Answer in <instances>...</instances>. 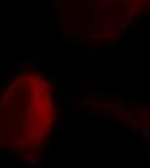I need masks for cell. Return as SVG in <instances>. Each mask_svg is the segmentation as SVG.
Here are the masks:
<instances>
[{"instance_id": "6da1fadb", "label": "cell", "mask_w": 150, "mask_h": 168, "mask_svg": "<svg viewBox=\"0 0 150 168\" xmlns=\"http://www.w3.org/2000/svg\"><path fill=\"white\" fill-rule=\"evenodd\" d=\"M48 131H49V128L44 127L40 119H35L29 124V131L26 132V136H31L35 140H44L48 136Z\"/></svg>"}, {"instance_id": "7a4b0ae2", "label": "cell", "mask_w": 150, "mask_h": 168, "mask_svg": "<svg viewBox=\"0 0 150 168\" xmlns=\"http://www.w3.org/2000/svg\"><path fill=\"white\" fill-rule=\"evenodd\" d=\"M67 97V81L66 80H58L57 83V92H56L53 100L57 101H66Z\"/></svg>"}, {"instance_id": "3957f363", "label": "cell", "mask_w": 150, "mask_h": 168, "mask_svg": "<svg viewBox=\"0 0 150 168\" xmlns=\"http://www.w3.org/2000/svg\"><path fill=\"white\" fill-rule=\"evenodd\" d=\"M43 98H44V91L40 85H33L31 87V96L30 100L33 104H42Z\"/></svg>"}, {"instance_id": "277c9868", "label": "cell", "mask_w": 150, "mask_h": 168, "mask_svg": "<svg viewBox=\"0 0 150 168\" xmlns=\"http://www.w3.org/2000/svg\"><path fill=\"white\" fill-rule=\"evenodd\" d=\"M79 27V21L76 18H67L65 17L62 20V28L66 30L67 32H76Z\"/></svg>"}, {"instance_id": "5b68a950", "label": "cell", "mask_w": 150, "mask_h": 168, "mask_svg": "<svg viewBox=\"0 0 150 168\" xmlns=\"http://www.w3.org/2000/svg\"><path fill=\"white\" fill-rule=\"evenodd\" d=\"M21 162H25L26 164L36 160L38 158H40V153H33V151H21L18 155Z\"/></svg>"}, {"instance_id": "8992f818", "label": "cell", "mask_w": 150, "mask_h": 168, "mask_svg": "<svg viewBox=\"0 0 150 168\" xmlns=\"http://www.w3.org/2000/svg\"><path fill=\"white\" fill-rule=\"evenodd\" d=\"M13 144H14V149H18V150H25V149H29L31 146L30 141H27L22 136H16L13 140Z\"/></svg>"}, {"instance_id": "52a82bcc", "label": "cell", "mask_w": 150, "mask_h": 168, "mask_svg": "<svg viewBox=\"0 0 150 168\" xmlns=\"http://www.w3.org/2000/svg\"><path fill=\"white\" fill-rule=\"evenodd\" d=\"M33 114L36 119H42V118L45 116L47 112V109H45V105H42V104H33Z\"/></svg>"}, {"instance_id": "ba28073f", "label": "cell", "mask_w": 150, "mask_h": 168, "mask_svg": "<svg viewBox=\"0 0 150 168\" xmlns=\"http://www.w3.org/2000/svg\"><path fill=\"white\" fill-rule=\"evenodd\" d=\"M33 116H34L33 110H31L30 107H27V106L23 107V109L21 110V112H20V119H21V122H23V123L30 124L31 122H33Z\"/></svg>"}, {"instance_id": "9c48e42d", "label": "cell", "mask_w": 150, "mask_h": 168, "mask_svg": "<svg viewBox=\"0 0 150 168\" xmlns=\"http://www.w3.org/2000/svg\"><path fill=\"white\" fill-rule=\"evenodd\" d=\"M139 132L141 133V137L144 141H150V126L146 120L141 123V127H140Z\"/></svg>"}, {"instance_id": "30bf717a", "label": "cell", "mask_w": 150, "mask_h": 168, "mask_svg": "<svg viewBox=\"0 0 150 168\" xmlns=\"http://www.w3.org/2000/svg\"><path fill=\"white\" fill-rule=\"evenodd\" d=\"M47 126L48 128H52L56 131V133L64 131V123H61L60 120H54V119H48L47 120Z\"/></svg>"}, {"instance_id": "8fae6325", "label": "cell", "mask_w": 150, "mask_h": 168, "mask_svg": "<svg viewBox=\"0 0 150 168\" xmlns=\"http://www.w3.org/2000/svg\"><path fill=\"white\" fill-rule=\"evenodd\" d=\"M100 5L104 9L118 8L120 5V0H100Z\"/></svg>"}, {"instance_id": "7c38bea8", "label": "cell", "mask_w": 150, "mask_h": 168, "mask_svg": "<svg viewBox=\"0 0 150 168\" xmlns=\"http://www.w3.org/2000/svg\"><path fill=\"white\" fill-rule=\"evenodd\" d=\"M34 67H35V62L22 61V62H20V65H18V71H21V73H26V71H29V70H33Z\"/></svg>"}, {"instance_id": "4fadbf2b", "label": "cell", "mask_w": 150, "mask_h": 168, "mask_svg": "<svg viewBox=\"0 0 150 168\" xmlns=\"http://www.w3.org/2000/svg\"><path fill=\"white\" fill-rule=\"evenodd\" d=\"M17 85H16V83H11L8 85V88H7V91H5V93H4V96L3 97L4 98H12V97H14L16 96V93H17Z\"/></svg>"}, {"instance_id": "5bb4252c", "label": "cell", "mask_w": 150, "mask_h": 168, "mask_svg": "<svg viewBox=\"0 0 150 168\" xmlns=\"http://www.w3.org/2000/svg\"><path fill=\"white\" fill-rule=\"evenodd\" d=\"M44 105H45V109H47V112L50 115V116H53L54 109L57 107V105H56V101L54 100H48Z\"/></svg>"}, {"instance_id": "9a60e30c", "label": "cell", "mask_w": 150, "mask_h": 168, "mask_svg": "<svg viewBox=\"0 0 150 168\" xmlns=\"http://www.w3.org/2000/svg\"><path fill=\"white\" fill-rule=\"evenodd\" d=\"M47 163L48 164H57V163H58V154H57L56 151L49 153L47 157Z\"/></svg>"}, {"instance_id": "2e32d148", "label": "cell", "mask_w": 150, "mask_h": 168, "mask_svg": "<svg viewBox=\"0 0 150 168\" xmlns=\"http://www.w3.org/2000/svg\"><path fill=\"white\" fill-rule=\"evenodd\" d=\"M5 79L8 81H13L16 80L17 78H18V75H17V71L14 70V69H11V70H5Z\"/></svg>"}, {"instance_id": "e0dca14e", "label": "cell", "mask_w": 150, "mask_h": 168, "mask_svg": "<svg viewBox=\"0 0 150 168\" xmlns=\"http://www.w3.org/2000/svg\"><path fill=\"white\" fill-rule=\"evenodd\" d=\"M105 116H113V118H117V119H119V118L123 116V111L122 110H119L118 107H115V109H113L110 112H108V114H104Z\"/></svg>"}, {"instance_id": "ac0fdd59", "label": "cell", "mask_w": 150, "mask_h": 168, "mask_svg": "<svg viewBox=\"0 0 150 168\" xmlns=\"http://www.w3.org/2000/svg\"><path fill=\"white\" fill-rule=\"evenodd\" d=\"M58 42L60 43H66V44H69V45H76L78 44V39H76V36H69V38H65V39H61L60 38L58 39Z\"/></svg>"}, {"instance_id": "d6986e66", "label": "cell", "mask_w": 150, "mask_h": 168, "mask_svg": "<svg viewBox=\"0 0 150 168\" xmlns=\"http://www.w3.org/2000/svg\"><path fill=\"white\" fill-rule=\"evenodd\" d=\"M34 146H35V153H40V154H42V150L44 149L45 142L43 140H36L35 142H34Z\"/></svg>"}, {"instance_id": "ffe728a7", "label": "cell", "mask_w": 150, "mask_h": 168, "mask_svg": "<svg viewBox=\"0 0 150 168\" xmlns=\"http://www.w3.org/2000/svg\"><path fill=\"white\" fill-rule=\"evenodd\" d=\"M139 162H140V164H147V163H150V159L145 151H141L139 154Z\"/></svg>"}, {"instance_id": "44dd1931", "label": "cell", "mask_w": 150, "mask_h": 168, "mask_svg": "<svg viewBox=\"0 0 150 168\" xmlns=\"http://www.w3.org/2000/svg\"><path fill=\"white\" fill-rule=\"evenodd\" d=\"M21 160L20 159H14V157H8V159H0V163L1 164H17V163H20Z\"/></svg>"}, {"instance_id": "7402d4cb", "label": "cell", "mask_w": 150, "mask_h": 168, "mask_svg": "<svg viewBox=\"0 0 150 168\" xmlns=\"http://www.w3.org/2000/svg\"><path fill=\"white\" fill-rule=\"evenodd\" d=\"M12 106H13V102H12L11 98H1L0 100V107H8V109H11Z\"/></svg>"}, {"instance_id": "603a6c76", "label": "cell", "mask_w": 150, "mask_h": 168, "mask_svg": "<svg viewBox=\"0 0 150 168\" xmlns=\"http://www.w3.org/2000/svg\"><path fill=\"white\" fill-rule=\"evenodd\" d=\"M129 127L132 128V131L136 133L140 131V127H141V122L140 120H129Z\"/></svg>"}, {"instance_id": "cb8c5ba5", "label": "cell", "mask_w": 150, "mask_h": 168, "mask_svg": "<svg viewBox=\"0 0 150 168\" xmlns=\"http://www.w3.org/2000/svg\"><path fill=\"white\" fill-rule=\"evenodd\" d=\"M48 79H49L52 83H58V71H57V70H53L52 73H49V75H48Z\"/></svg>"}, {"instance_id": "d4e9b609", "label": "cell", "mask_w": 150, "mask_h": 168, "mask_svg": "<svg viewBox=\"0 0 150 168\" xmlns=\"http://www.w3.org/2000/svg\"><path fill=\"white\" fill-rule=\"evenodd\" d=\"M92 30H98L100 28V18H98V14H96L92 20V26H91Z\"/></svg>"}, {"instance_id": "484cf974", "label": "cell", "mask_w": 150, "mask_h": 168, "mask_svg": "<svg viewBox=\"0 0 150 168\" xmlns=\"http://www.w3.org/2000/svg\"><path fill=\"white\" fill-rule=\"evenodd\" d=\"M113 109H115V106L113 104H105V105H101V110L104 111V114H108Z\"/></svg>"}, {"instance_id": "4316f807", "label": "cell", "mask_w": 150, "mask_h": 168, "mask_svg": "<svg viewBox=\"0 0 150 168\" xmlns=\"http://www.w3.org/2000/svg\"><path fill=\"white\" fill-rule=\"evenodd\" d=\"M48 61L45 58H36L35 60V66L38 67H47Z\"/></svg>"}, {"instance_id": "83f0119b", "label": "cell", "mask_w": 150, "mask_h": 168, "mask_svg": "<svg viewBox=\"0 0 150 168\" xmlns=\"http://www.w3.org/2000/svg\"><path fill=\"white\" fill-rule=\"evenodd\" d=\"M137 112H140L142 116H147V114H149V107L144 106V105H139V110H137Z\"/></svg>"}, {"instance_id": "f1b7e54d", "label": "cell", "mask_w": 150, "mask_h": 168, "mask_svg": "<svg viewBox=\"0 0 150 168\" xmlns=\"http://www.w3.org/2000/svg\"><path fill=\"white\" fill-rule=\"evenodd\" d=\"M30 100V96H29V92H22L20 95V97H18V101H20V102H22V104H25V102H27V101Z\"/></svg>"}, {"instance_id": "f546056e", "label": "cell", "mask_w": 150, "mask_h": 168, "mask_svg": "<svg viewBox=\"0 0 150 168\" xmlns=\"http://www.w3.org/2000/svg\"><path fill=\"white\" fill-rule=\"evenodd\" d=\"M128 96H125L123 92H118V102H128Z\"/></svg>"}, {"instance_id": "4dcf8cb0", "label": "cell", "mask_w": 150, "mask_h": 168, "mask_svg": "<svg viewBox=\"0 0 150 168\" xmlns=\"http://www.w3.org/2000/svg\"><path fill=\"white\" fill-rule=\"evenodd\" d=\"M89 39L92 40H96V39H101V32L98 30H92L91 32V38Z\"/></svg>"}, {"instance_id": "1f68e13d", "label": "cell", "mask_w": 150, "mask_h": 168, "mask_svg": "<svg viewBox=\"0 0 150 168\" xmlns=\"http://www.w3.org/2000/svg\"><path fill=\"white\" fill-rule=\"evenodd\" d=\"M34 81H35L36 84H42L43 81H44V78H43L40 74H34Z\"/></svg>"}, {"instance_id": "d6a6232c", "label": "cell", "mask_w": 150, "mask_h": 168, "mask_svg": "<svg viewBox=\"0 0 150 168\" xmlns=\"http://www.w3.org/2000/svg\"><path fill=\"white\" fill-rule=\"evenodd\" d=\"M39 85L43 88V91H49L50 88H52V84H50L49 81H45V80L43 81L42 84H39Z\"/></svg>"}, {"instance_id": "836d02e7", "label": "cell", "mask_w": 150, "mask_h": 168, "mask_svg": "<svg viewBox=\"0 0 150 168\" xmlns=\"http://www.w3.org/2000/svg\"><path fill=\"white\" fill-rule=\"evenodd\" d=\"M61 114H62V107L57 105V107H56V109H54V112H53V116H56V118H60V116H61Z\"/></svg>"}, {"instance_id": "e575fe53", "label": "cell", "mask_w": 150, "mask_h": 168, "mask_svg": "<svg viewBox=\"0 0 150 168\" xmlns=\"http://www.w3.org/2000/svg\"><path fill=\"white\" fill-rule=\"evenodd\" d=\"M76 100H78V96L76 95H67V97H66L67 102H74V101H76Z\"/></svg>"}, {"instance_id": "d590c367", "label": "cell", "mask_w": 150, "mask_h": 168, "mask_svg": "<svg viewBox=\"0 0 150 168\" xmlns=\"http://www.w3.org/2000/svg\"><path fill=\"white\" fill-rule=\"evenodd\" d=\"M91 32H92V28H86V30H84V38H86V39H89V38H91Z\"/></svg>"}, {"instance_id": "8d00e7d4", "label": "cell", "mask_w": 150, "mask_h": 168, "mask_svg": "<svg viewBox=\"0 0 150 168\" xmlns=\"http://www.w3.org/2000/svg\"><path fill=\"white\" fill-rule=\"evenodd\" d=\"M35 60H36V57L35 56H27L25 58V61H31V62H35Z\"/></svg>"}, {"instance_id": "74e56055", "label": "cell", "mask_w": 150, "mask_h": 168, "mask_svg": "<svg viewBox=\"0 0 150 168\" xmlns=\"http://www.w3.org/2000/svg\"><path fill=\"white\" fill-rule=\"evenodd\" d=\"M100 115H98V112H89L88 114V118H98Z\"/></svg>"}, {"instance_id": "f35d334b", "label": "cell", "mask_w": 150, "mask_h": 168, "mask_svg": "<svg viewBox=\"0 0 150 168\" xmlns=\"http://www.w3.org/2000/svg\"><path fill=\"white\" fill-rule=\"evenodd\" d=\"M89 1H91V3L93 4V5H95L96 8H97V7L100 5V0H89Z\"/></svg>"}, {"instance_id": "ab89813d", "label": "cell", "mask_w": 150, "mask_h": 168, "mask_svg": "<svg viewBox=\"0 0 150 168\" xmlns=\"http://www.w3.org/2000/svg\"><path fill=\"white\" fill-rule=\"evenodd\" d=\"M88 54H89V56H97L98 52H97V50H88Z\"/></svg>"}, {"instance_id": "60d3db41", "label": "cell", "mask_w": 150, "mask_h": 168, "mask_svg": "<svg viewBox=\"0 0 150 168\" xmlns=\"http://www.w3.org/2000/svg\"><path fill=\"white\" fill-rule=\"evenodd\" d=\"M119 28L120 30H125V28H127V22H122V25L119 26Z\"/></svg>"}, {"instance_id": "b9f144b4", "label": "cell", "mask_w": 150, "mask_h": 168, "mask_svg": "<svg viewBox=\"0 0 150 168\" xmlns=\"http://www.w3.org/2000/svg\"><path fill=\"white\" fill-rule=\"evenodd\" d=\"M7 83H8V80H7V79H5V78H4V79H3V80L0 81V87H3L4 84H7Z\"/></svg>"}, {"instance_id": "7bdbcfd3", "label": "cell", "mask_w": 150, "mask_h": 168, "mask_svg": "<svg viewBox=\"0 0 150 168\" xmlns=\"http://www.w3.org/2000/svg\"><path fill=\"white\" fill-rule=\"evenodd\" d=\"M140 38H141V35H140L139 32H136V34H135V35H133V39H136V40H139Z\"/></svg>"}, {"instance_id": "ee69618b", "label": "cell", "mask_w": 150, "mask_h": 168, "mask_svg": "<svg viewBox=\"0 0 150 168\" xmlns=\"http://www.w3.org/2000/svg\"><path fill=\"white\" fill-rule=\"evenodd\" d=\"M52 141H53V142H56V141H57V133H54V136H53Z\"/></svg>"}, {"instance_id": "f6af8a7d", "label": "cell", "mask_w": 150, "mask_h": 168, "mask_svg": "<svg viewBox=\"0 0 150 168\" xmlns=\"http://www.w3.org/2000/svg\"><path fill=\"white\" fill-rule=\"evenodd\" d=\"M145 12H146V13L149 14V17H150V8H146V9H145Z\"/></svg>"}, {"instance_id": "bcb514c9", "label": "cell", "mask_w": 150, "mask_h": 168, "mask_svg": "<svg viewBox=\"0 0 150 168\" xmlns=\"http://www.w3.org/2000/svg\"><path fill=\"white\" fill-rule=\"evenodd\" d=\"M131 1H132V0H131Z\"/></svg>"}]
</instances>
